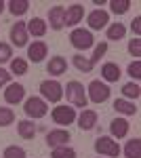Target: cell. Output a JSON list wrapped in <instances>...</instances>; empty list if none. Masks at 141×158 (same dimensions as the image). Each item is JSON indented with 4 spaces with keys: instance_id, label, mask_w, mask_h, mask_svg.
Returning <instances> with one entry per match:
<instances>
[{
    "instance_id": "obj_16",
    "label": "cell",
    "mask_w": 141,
    "mask_h": 158,
    "mask_svg": "<svg viewBox=\"0 0 141 158\" xmlns=\"http://www.w3.org/2000/svg\"><path fill=\"white\" fill-rule=\"evenodd\" d=\"M84 17V6L82 4H70L68 9H65V25H70L74 27L76 23H80Z\"/></svg>"
},
{
    "instance_id": "obj_31",
    "label": "cell",
    "mask_w": 141,
    "mask_h": 158,
    "mask_svg": "<svg viewBox=\"0 0 141 158\" xmlns=\"http://www.w3.org/2000/svg\"><path fill=\"white\" fill-rule=\"evenodd\" d=\"M15 122V112L11 108H0V127H9Z\"/></svg>"
},
{
    "instance_id": "obj_29",
    "label": "cell",
    "mask_w": 141,
    "mask_h": 158,
    "mask_svg": "<svg viewBox=\"0 0 141 158\" xmlns=\"http://www.w3.org/2000/svg\"><path fill=\"white\" fill-rule=\"evenodd\" d=\"M110 6H112V13L114 15H124L131 6V0H112Z\"/></svg>"
},
{
    "instance_id": "obj_37",
    "label": "cell",
    "mask_w": 141,
    "mask_h": 158,
    "mask_svg": "<svg viewBox=\"0 0 141 158\" xmlns=\"http://www.w3.org/2000/svg\"><path fill=\"white\" fill-rule=\"evenodd\" d=\"M131 27H133V32H135V38H139V34H141V17H139V15L133 19Z\"/></svg>"
},
{
    "instance_id": "obj_21",
    "label": "cell",
    "mask_w": 141,
    "mask_h": 158,
    "mask_svg": "<svg viewBox=\"0 0 141 158\" xmlns=\"http://www.w3.org/2000/svg\"><path fill=\"white\" fill-rule=\"evenodd\" d=\"M114 110H116L118 114H124V116H135L139 112L137 106L133 101H129V99H116L114 101Z\"/></svg>"
},
{
    "instance_id": "obj_7",
    "label": "cell",
    "mask_w": 141,
    "mask_h": 158,
    "mask_svg": "<svg viewBox=\"0 0 141 158\" xmlns=\"http://www.w3.org/2000/svg\"><path fill=\"white\" fill-rule=\"evenodd\" d=\"M51 118L55 124H72V122L76 120V110L72 108V106H57V108H53L51 112Z\"/></svg>"
},
{
    "instance_id": "obj_28",
    "label": "cell",
    "mask_w": 141,
    "mask_h": 158,
    "mask_svg": "<svg viewBox=\"0 0 141 158\" xmlns=\"http://www.w3.org/2000/svg\"><path fill=\"white\" fill-rule=\"evenodd\" d=\"M122 95L126 99H139V95H141L139 85L137 82H126V85L122 86Z\"/></svg>"
},
{
    "instance_id": "obj_36",
    "label": "cell",
    "mask_w": 141,
    "mask_h": 158,
    "mask_svg": "<svg viewBox=\"0 0 141 158\" xmlns=\"http://www.w3.org/2000/svg\"><path fill=\"white\" fill-rule=\"evenodd\" d=\"M11 72H6L4 68H0V86H4V85H9L11 82Z\"/></svg>"
},
{
    "instance_id": "obj_19",
    "label": "cell",
    "mask_w": 141,
    "mask_h": 158,
    "mask_svg": "<svg viewBox=\"0 0 141 158\" xmlns=\"http://www.w3.org/2000/svg\"><path fill=\"white\" fill-rule=\"evenodd\" d=\"M110 133H112V137H116V139L126 137L129 135V122L124 120V118H114V120L110 122Z\"/></svg>"
},
{
    "instance_id": "obj_15",
    "label": "cell",
    "mask_w": 141,
    "mask_h": 158,
    "mask_svg": "<svg viewBox=\"0 0 141 158\" xmlns=\"http://www.w3.org/2000/svg\"><path fill=\"white\" fill-rule=\"evenodd\" d=\"M25 30H27V36L32 34L36 38H42L47 34V23L42 17H32L30 21H25Z\"/></svg>"
},
{
    "instance_id": "obj_11",
    "label": "cell",
    "mask_w": 141,
    "mask_h": 158,
    "mask_svg": "<svg viewBox=\"0 0 141 158\" xmlns=\"http://www.w3.org/2000/svg\"><path fill=\"white\" fill-rule=\"evenodd\" d=\"M9 36H11V42L17 47V49L25 47V44H27V30H25V21H17V23H13Z\"/></svg>"
},
{
    "instance_id": "obj_6",
    "label": "cell",
    "mask_w": 141,
    "mask_h": 158,
    "mask_svg": "<svg viewBox=\"0 0 141 158\" xmlns=\"http://www.w3.org/2000/svg\"><path fill=\"white\" fill-rule=\"evenodd\" d=\"M110 86L106 85V82H101V80H93L91 85H89V89H86V97H89V101H93V103H103V101H107L110 99Z\"/></svg>"
},
{
    "instance_id": "obj_27",
    "label": "cell",
    "mask_w": 141,
    "mask_h": 158,
    "mask_svg": "<svg viewBox=\"0 0 141 158\" xmlns=\"http://www.w3.org/2000/svg\"><path fill=\"white\" fill-rule=\"evenodd\" d=\"M11 74H15V76H23V74H27V61L21 59V57L11 59Z\"/></svg>"
},
{
    "instance_id": "obj_17",
    "label": "cell",
    "mask_w": 141,
    "mask_h": 158,
    "mask_svg": "<svg viewBox=\"0 0 141 158\" xmlns=\"http://www.w3.org/2000/svg\"><path fill=\"white\" fill-rule=\"evenodd\" d=\"M68 70V61L65 57H61V55H55V57H51L47 63V72L51 76H61V74H65Z\"/></svg>"
},
{
    "instance_id": "obj_26",
    "label": "cell",
    "mask_w": 141,
    "mask_h": 158,
    "mask_svg": "<svg viewBox=\"0 0 141 158\" xmlns=\"http://www.w3.org/2000/svg\"><path fill=\"white\" fill-rule=\"evenodd\" d=\"M51 158H76V150L70 146H59L51 150Z\"/></svg>"
},
{
    "instance_id": "obj_34",
    "label": "cell",
    "mask_w": 141,
    "mask_h": 158,
    "mask_svg": "<svg viewBox=\"0 0 141 158\" xmlns=\"http://www.w3.org/2000/svg\"><path fill=\"white\" fill-rule=\"evenodd\" d=\"M129 76L133 80H139L141 78V61L135 59L133 63H129Z\"/></svg>"
},
{
    "instance_id": "obj_22",
    "label": "cell",
    "mask_w": 141,
    "mask_h": 158,
    "mask_svg": "<svg viewBox=\"0 0 141 158\" xmlns=\"http://www.w3.org/2000/svg\"><path fill=\"white\" fill-rule=\"evenodd\" d=\"M122 152H124V158H141V139L135 137V139L126 141Z\"/></svg>"
},
{
    "instance_id": "obj_38",
    "label": "cell",
    "mask_w": 141,
    "mask_h": 158,
    "mask_svg": "<svg viewBox=\"0 0 141 158\" xmlns=\"http://www.w3.org/2000/svg\"><path fill=\"white\" fill-rule=\"evenodd\" d=\"M4 6H6V2H2V0H0V13L4 11Z\"/></svg>"
},
{
    "instance_id": "obj_14",
    "label": "cell",
    "mask_w": 141,
    "mask_h": 158,
    "mask_svg": "<svg viewBox=\"0 0 141 158\" xmlns=\"http://www.w3.org/2000/svg\"><path fill=\"white\" fill-rule=\"evenodd\" d=\"M76 120H78V127H80L82 131H91V129H95V124H97V120H99V116H97L95 110H82V114L76 116Z\"/></svg>"
},
{
    "instance_id": "obj_32",
    "label": "cell",
    "mask_w": 141,
    "mask_h": 158,
    "mask_svg": "<svg viewBox=\"0 0 141 158\" xmlns=\"http://www.w3.org/2000/svg\"><path fill=\"white\" fill-rule=\"evenodd\" d=\"M106 53H107V42H99V44L95 47V53H93V57H91V63L95 65V63L101 59V57H103Z\"/></svg>"
},
{
    "instance_id": "obj_3",
    "label": "cell",
    "mask_w": 141,
    "mask_h": 158,
    "mask_svg": "<svg viewBox=\"0 0 141 158\" xmlns=\"http://www.w3.org/2000/svg\"><path fill=\"white\" fill-rule=\"evenodd\" d=\"M70 42H72V47L78 49V51L91 49L95 44L93 32L91 30H84V27H76V30H72V34H70Z\"/></svg>"
},
{
    "instance_id": "obj_4",
    "label": "cell",
    "mask_w": 141,
    "mask_h": 158,
    "mask_svg": "<svg viewBox=\"0 0 141 158\" xmlns=\"http://www.w3.org/2000/svg\"><path fill=\"white\" fill-rule=\"evenodd\" d=\"M40 93H42V99H47L51 103H59L61 97H63V86L59 80H42L40 82Z\"/></svg>"
},
{
    "instance_id": "obj_12",
    "label": "cell",
    "mask_w": 141,
    "mask_h": 158,
    "mask_svg": "<svg viewBox=\"0 0 141 158\" xmlns=\"http://www.w3.org/2000/svg\"><path fill=\"white\" fill-rule=\"evenodd\" d=\"M23 97H25V86L19 82H11L4 91V101L11 106H17L19 101H23Z\"/></svg>"
},
{
    "instance_id": "obj_9",
    "label": "cell",
    "mask_w": 141,
    "mask_h": 158,
    "mask_svg": "<svg viewBox=\"0 0 141 158\" xmlns=\"http://www.w3.org/2000/svg\"><path fill=\"white\" fill-rule=\"evenodd\" d=\"M70 131L68 129H53L47 133V146L53 150V148H59V146H68L70 141Z\"/></svg>"
},
{
    "instance_id": "obj_5",
    "label": "cell",
    "mask_w": 141,
    "mask_h": 158,
    "mask_svg": "<svg viewBox=\"0 0 141 158\" xmlns=\"http://www.w3.org/2000/svg\"><path fill=\"white\" fill-rule=\"evenodd\" d=\"M95 152H97V154H103V156H110V158H118L122 150H120L116 139L103 135V137H99V139L95 141Z\"/></svg>"
},
{
    "instance_id": "obj_20",
    "label": "cell",
    "mask_w": 141,
    "mask_h": 158,
    "mask_svg": "<svg viewBox=\"0 0 141 158\" xmlns=\"http://www.w3.org/2000/svg\"><path fill=\"white\" fill-rule=\"evenodd\" d=\"M17 133H19V137H23V139H34L36 137V124L34 120H19L17 122Z\"/></svg>"
},
{
    "instance_id": "obj_33",
    "label": "cell",
    "mask_w": 141,
    "mask_h": 158,
    "mask_svg": "<svg viewBox=\"0 0 141 158\" xmlns=\"http://www.w3.org/2000/svg\"><path fill=\"white\" fill-rule=\"evenodd\" d=\"M11 57H13L11 44H6V42H0V63H6V61H11Z\"/></svg>"
},
{
    "instance_id": "obj_23",
    "label": "cell",
    "mask_w": 141,
    "mask_h": 158,
    "mask_svg": "<svg viewBox=\"0 0 141 158\" xmlns=\"http://www.w3.org/2000/svg\"><path fill=\"white\" fill-rule=\"evenodd\" d=\"M72 63H74V68H76V70H80V72H84V74L93 72V68H95L93 63H91V59L82 57V53L74 55V57H72Z\"/></svg>"
},
{
    "instance_id": "obj_8",
    "label": "cell",
    "mask_w": 141,
    "mask_h": 158,
    "mask_svg": "<svg viewBox=\"0 0 141 158\" xmlns=\"http://www.w3.org/2000/svg\"><path fill=\"white\" fill-rule=\"evenodd\" d=\"M86 23H89V27H91V30L99 32V30H103V27L110 23V15H107V11H103V9H95V11L89 13Z\"/></svg>"
},
{
    "instance_id": "obj_13",
    "label": "cell",
    "mask_w": 141,
    "mask_h": 158,
    "mask_svg": "<svg viewBox=\"0 0 141 158\" xmlns=\"http://www.w3.org/2000/svg\"><path fill=\"white\" fill-rule=\"evenodd\" d=\"M48 53V47L44 40H36V42H32L30 47H27V59L32 61V63H40V61L47 57Z\"/></svg>"
},
{
    "instance_id": "obj_10",
    "label": "cell",
    "mask_w": 141,
    "mask_h": 158,
    "mask_svg": "<svg viewBox=\"0 0 141 158\" xmlns=\"http://www.w3.org/2000/svg\"><path fill=\"white\" fill-rule=\"evenodd\" d=\"M63 25H65V6L57 4L53 9H48V27L59 32V30H63Z\"/></svg>"
},
{
    "instance_id": "obj_2",
    "label": "cell",
    "mask_w": 141,
    "mask_h": 158,
    "mask_svg": "<svg viewBox=\"0 0 141 158\" xmlns=\"http://www.w3.org/2000/svg\"><path fill=\"white\" fill-rule=\"evenodd\" d=\"M23 112H25V116H27V118L36 120V118H44V116H47L48 106H47V101H44L42 97H34V95H32V97L25 99Z\"/></svg>"
},
{
    "instance_id": "obj_24",
    "label": "cell",
    "mask_w": 141,
    "mask_h": 158,
    "mask_svg": "<svg viewBox=\"0 0 141 158\" xmlns=\"http://www.w3.org/2000/svg\"><path fill=\"white\" fill-rule=\"evenodd\" d=\"M6 6H9L11 15H15V17H21V15H25V13H27V9H30V2H27V0H11Z\"/></svg>"
},
{
    "instance_id": "obj_25",
    "label": "cell",
    "mask_w": 141,
    "mask_h": 158,
    "mask_svg": "<svg viewBox=\"0 0 141 158\" xmlns=\"http://www.w3.org/2000/svg\"><path fill=\"white\" fill-rule=\"evenodd\" d=\"M124 34H126V27H124V23H118V21L112 23L110 27H107V32H106L107 40H122Z\"/></svg>"
},
{
    "instance_id": "obj_30",
    "label": "cell",
    "mask_w": 141,
    "mask_h": 158,
    "mask_svg": "<svg viewBox=\"0 0 141 158\" xmlns=\"http://www.w3.org/2000/svg\"><path fill=\"white\" fill-rule=\"evenodd\" d=\"M2 158H25V150L21 146H9L4 148Z\"/></svg>"
},
{
    "instance_id": "obj_18",
    "label": "cell",
    "mask_w": 141,
    "mask_h": 158,
    "mask_svg": "<svg viewBox=\"0 0 141 158\" xmlns=\"http://www.w3.org/2000/svg\"><path fill=\"white\" fill-rule=\"evenodd\" d=\"M101 76H103V80H107V82H118L122 72H120V68H118L114 61H106L101 65Z\"/></svg>"
},
{
    "instance_id": "obj_1",
    "label": "cell",
    "mask_w": 141,
    "mask_h": 158,
    "mask_svg": "<svg viewBox=\"0 0 141 158\" xmlns=\"http://www.w3.org/2000/svg\"><path fill=\"white\" fill-rule=\"evenodd\" d=\"M65 97L70 101L74 108H86V103H89V97H86V89L82 86V82H78V80H70L68 85H65Z\"/></svg>"
},
{
    "instance_id": "obj_35",
    "label": "cell",
    "mask_w": 141,
    "mask_h": 158,
    "mask_svg": "<svg viewBox=\"0 0 141 158\" xmlns=\"http://www.w3.org/2000/svg\"><path fill=\"white\" fill-rule=\"evenodd\" d=\"M129 53L133 55V57H141V38L129 40Z\"/></svg>"
}]
</instances>
